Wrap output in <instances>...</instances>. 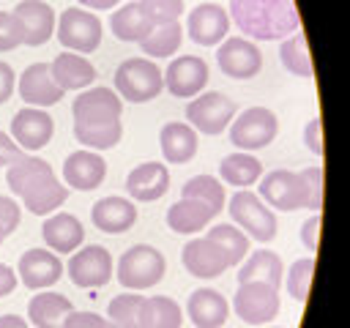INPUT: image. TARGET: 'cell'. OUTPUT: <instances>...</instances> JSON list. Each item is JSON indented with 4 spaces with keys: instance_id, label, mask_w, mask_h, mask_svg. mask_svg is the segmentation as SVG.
Returning <instances> with one entry per match:
<instances>
[{
    "instance_id": "6da1fadb",
    "label": "cell",
    "mask_w": 350,
    "mask_h": 328,
    "mask_svg": "<svg viewBox=\"0 0 350 328\" xmlns=\"http://www.w3.org/2000/svg\"><path fill=\"white\" fill-rule=\"evenodd\" d=\"M5 180L8 189L36 216H46L57 210L68 197V189L55 178L52 167L38 156H22L19 161H14L5 169Z\"/></svg>"
},
{
    "instance_id": "7a4b0ae2",
    "label": "cell",
    "mask_w": 350,
    "mask_h": 328,
    "mask_svg": "<svg viewBox=\"0 0 350 328\" xmlns=\"http://www.w3.org/2000/svg\"><path fill=\"white\" fill-rule=\"evenodd\" d=\"M230 16L257 41L287 38L301 30V16L293 0H230Z\"/></svg>"
},
{
    "instance_id": "3957f363",
    "label": "cell",
    "mask_w": 350,
    "mask_h": 328,
    "mask_svg": "<svg viewBox=\"0 0 350 328\" xmlns=\"http://www.w3.org/2000/svg\"><path fill=\"white\" fill-rule=\"evenodd\" d=\"M164 87V74L150 57H129L115 68V90L131 104L156 98Z\"/></svg>"
},
{
    "instance_id": "277c9868",
    "label": "cell",
    "mask_w": 350,
    "mask_h": 328,
    "mask_svg": "<svg viewBox=\"0 0 350 328\" xmlns=\"http://www.w3.org/2000/svg\"><path fill=\"white\" fill-rule=\"evenodd\" d=\"M164 271H167L164 254L148 243H137L126 249L118 260V282L134 292L159 284L164 279Z\"/></svg>"
},
{
    "instance_id": "5b68a950",
    "label": "cell",
    "mask_w": 350,
    "mask_h": 328,
    "mask_svg": "<svg viewBox=\"0 0 350 328\" xmlns=\"http://www.w3.org/2000/svg\"><path fill=\"white\" fill-rule=\"evenodd\" d=\"M232 221L246 230V235H252L254 241L260 243H268L276 238V216L273 210L249 189H238L232 197H230V205H227Z\"/></svg>"
},
{
    "instance_id": "8992f818",
    "label": "cell",
    "mask_w": 350,
    "mask_h": 328,
    "mask_svg": "<svg viewBox=\"0 0 350 328\" xmlns=\"http://www.w3.org/2000/svg\"><path fill=\"white\" fill-rule=\"evenodd\" d=\"M235 112H238V104L230 96L219 93V90L200 93V98H191L186 104L189 126L194 131H200V134H208V137L221 134L230 126V120L235 118Z\"/></svg>"
},
{
    "instance_id": "52a82bcc",
    "label": "cell",
    "mask_w": 350,
    "mask_h": 328,
    "mask_svg": "<svg viewBox=\"0 0 350 328\" xmlns=\"http://www.w3.org/2000/svg\"><path fill=\"white\" fill-rule=\"evenodd\" d=\"M57 41L66 46V52L90 55L101 44V19L93 11L82 8H66L55 25Z\"/></svg>"
},
{
    "instance_id": "ba28073f",
    "label": "cell",
    "mask_w": 350,
    "mask_h": 328,
    "mask_svg": "<svg viewBox=\"0 0 350 328\" xmlns=\"http://www.w3.org/2000/svg\"><path fill=\"white\" fill-rule=\"evenodd\" d=\"M279 131V120L271 109L265 107H249L243 109L232 126H230V142L238 148V150H260L265 145L273 142Z\"/></svg>"
},
{
    "instance_id": "9c48e42d",
    "label": "cell",
    "mask_w": 350,
    "mask_h": 328,
    "mask_svg": "<svg viewBox=\"0 0 350 328\" xmlns=\"http://www.w3.org/2000/svg\"><path fill=\"white\" fill-rule=\"evenodd\" d=\"M120 112H123V101L109 87H90V90L79 93L74 98V104H71L74 126H79V128L118 123L120 120Z\"/></svg>"
},
{
    "instance_id": "30bf717a",
    "label": "cell",
    "mask_w": 350,
    "mask_h": 328,
    "mask_svg": "<svg viewBox=\"0 0 350 328\" xmlns=\"http://www.w3.org/2000/svg\"><path fill=\"white\" fill-rule=\"evenodd\" d=\"M235 314L249 325H265L279 314V290L265 282H243L232 298Z\"/></svg>"
},
{
    "instance_id": "8fae6325",
    "label": "cell",
    "mask_w": 350,
    "mask_h": 328,
    "mask_svg": "<svg viewBox=\"0 0 350 328\" xmlns=\"http://www.w3.org/2000/svg\"><path fill=\"white\" fill-rule=\"evenodd\" d=\"M68 279L77 287H104L112 279V254L98 243L74 251L68 260Z\"/></svg>"
},
{
    "instance_id": "7c38bea8",
    "label": "cell",
    "mask_w": 350,
    "mask_h": 328,
    "mask_svg": "<svg viewBox=\"0 0 350 328\" xmlns=\"http://www.w3.org/2000/svg\"><path fill=\"white\" fill-rule=\"evenodd\" d=\"M216 63H219L221 74H227L232 79H252L262 68V55H260L257 44L230 36L221 41V46L216 52Z\"/></svg>"
},
{
    "instance_id": "4fadbf2b",
    "label": "cell",
    "mask_w": 350,
    "mask_h": 328,
    "mask_svg": "<svg viewBox=\"0 0 350 328\" xmlns=\"http://www.w3.org/2000/svg\"><path fill=\"white\" fill-rule=\"evenodd\" d=\"M164 74V85L178 98H194L208 85V63L197 55H180L170 60Z\"/></svg>"
},
{
    "instance_id": "5bb4252c",
    "label": "cell",
    "mask_w": 350,
    "mask_h": 328,
    "mask_svg": "<svg viewBox=\"0 0 350 328\" xmlns=\"http://www.w3.org/2000/svg\"><path fill=\"white\" fill-rule=\"evenodd\" d=\"M186 33L200 46H216L230 33V14L216 3H200L197 8L189 11Z\"/></svg>"
},
{
    "instance_id": "9a60e30c",
    "label": "cell",
    "mask_w": 350,
    "mask_h": 328,
    "mask_svg": "<svg viewBox=\"0 0 350 328\" xmlns=\"http://www.w3.org/2000/svg\"><path fill=\"white\" fill-rule=\"evenodd\" d=\"M19 22L22 30V44L27 46H41L52 38L55 33V8L44 0H22L11 11Z\"/></svg>"
},
{
    "instance_id": "2e32d148",
    "label": "cell",
    "mask_w": 350,
    "mask_h": 328,
    "mask_svg": "<svg viewBox=\"0 0 350 328\" xmlns=\"http://www.w3.org/2000/svg\"><path fill=\"white\" fill-rule=\"evenodd\" d=\"M265 205L279 208V210H301L304 208V189L301 178L293 169H271L260 180V194Z\"/></svg>"
},
{
    "instance_id": "e0dca14e",
    "label": "cell",
    "mask_w": 350,
    "mask_h": 328,
    "mask_svg": "<svg viewBox=\"0 0 350 328\" xmlns=\"http://www.w3.org/2000/svg\"><path fill=\"white\" fill-rule=\"evenodd\" d=\"M55 134V120L38 107H22L11 120V137L22 150L44 148Z\"/></svg>"
},
{
    "instance_id": "ac0fdd59",
    "label": "cell",
    "mask_w": 350,
    "mask_h": 328,
    "mask_svg": "<svg viewBox=\"0 0 350 328\" xmlns=\"http://www.w3.org/2000/svg\"><path fill=\"white\" fill-rule=\"evenodd\" d=\"M22 284L27 290H46L52 287L60 276H63V262L55 251L46 249H30L19 257V268H16Z\"/></svg>"
},
{
    "instance_id": "d6986e66",
    "label": "cell",
    "mask_w": 350,
    "mask_h": 328,
    "mask_svg": "<svg viewBox=\"0 0 350 328\" xmlns=\"http://www.w3.org/2000/svg\"><path fill=\"white\" fill-rule=\"evenodd\" d=\"M107 161L96 150H74L63 161V178L77 191H93L104 183Z\"/></svg>"
},
{
    "instance_id": "ffe728a7",
    "label": "cell",
    "mask_w": 350,
    "mask_h": 328,
    "mask_svg": "<svg viewBox=\"0 0 350 328\" xmlns=\"http://www.w3.org/2000/svg\"><path fill=\"white\" fill-rule=\"evenodd\" d=\"M16 87H19L22 101L30 104V107H38V109L57 104V101L63 98V93H66V90H60L57 82L52 79V71H49L46 63H33V66H27L25 74L19 77V85H16Z\"/></svg>"
},
{
    "instance_id": "44dd1931",
    "label": "cell",
    "mask_w": 350,
    "mask_h": 328,
    "mask_svg": "<svg viewBox=\"0 0 350 328\" xmlns=\"http://www.w3.org/2000/svg\"><path fill=\"white\" fill-rule=\"evenodd\" d=\"M180 260H183V268H186L191 276H197V279H213V276H219L221 271L230 268L224 251H221L213 241H208V238H194V241H189V243L183 246Z\"/></svg>"
},
{
    "instance_id": "7402d4cb",
    "label": "cell",
    "mask_w": 350,
    "mask_h": 328,
    "mask_svg": "<svg viewBox=\"0 0 350 328\" xmlns=\"http://www.w3.org/2000/svg\"><path fill=\"white\" fill-rule=\"evenodd\" d=\"M167 189H170V172L164 164L142 161L126 175V191L137 202H153V200L164 197Z\"/></svg>"
},
{
    "instance_id": "603a6c76",
    "label": "cell",
    "mask_w": 350,
    "mask_h": 328,
    "mask_svg": "<svg viewBox=\"0 0 350 328\" xmlns=\"http://www.w3.org/2000/svg\"><path fill=\"white\" fill-rule=\"evenodd\" d=\"M186 312H189V320L197 328H221L227 323L230 306H227V301H224V295L219 290L200 287V290H194L189 295Z\"/></svg>"
},
{
    "instance_id": "cb8c5ba5",
    "label": "cell",
    "mask_w": 350,
    "mask_h": 328,
    "mask_svg": "<svg viewBox=\"0 0 350 328\" xmlns=\"http://www.w3.org/2000/svg\"><path fill=\"white\" fill-rule=\"evenodd\" d=\"M90 219H93V224H96L101 232L115 235V232H126V230L134 227V221H137V208H134V202L126 200V197H104V200H98V202L93 205Z\"/></svg>"
},
{
    "instance_id": "d4e9b609",
    "label": "cell",
    "mask_w": 350,
    "mask_h": 328,
    "mask_svg": "<svg viewBox=\"0 0 350 328\" xmlns=\"http://www.w3.org/2000/svg\"><path fill=\"white\" fill-rule=\"evenodd\" d=\"M49 71L60 90H82L96 79V66L88 57L74 55V52H60L52 60Z\"/></svg>"
},
{
    "instance_id": "484cf974",
    "label": "cell",
    "mask_w": 350,
    "mask_h": 328,
    "mask_svg": "<svg viewBox=\"0 0 350 328\" xmlns=\"http://www.w3.org/2000/svg\"><path fill=\"white\" fill-rule=\"evenodd\" d=\"M41 235L46 241V246L52 251H74L82 246L85 241V230H82V221L74 216V213H52L44 227H41Z\"/></svg>"
},
{
    "instance_id": "4316f807",
    "label": "cell",
    "mask_w": 350,
    "mask_h": 328,
    "mask_svg": "<svg viewBox=\"0 0 350 328\" xmlns=\"http://www.w3.org/2000/svg\"><path fill=\"white\" fill-rule=\"evenodd\" d=\"M219 213L202 202V200H191V197H180L178 202L170 205L167 210V227L172 232H180V235H189V232H197L202 230L211 219H216Z\"/></svg>"
},
{
    "instance_id": "83f0119b",
    "label": "cell",
    "mask_w": 350,
    "mask_h": 328,
    "mask_svg": "<svg viewBox=\"0 0 350 328\" xmlns=\"http://www.w3.org/2000/svg\"><path fill=\"white\" fill-rule=\"evenodd\" d=\"M74 312L71 301L60 292H38L30 298L27 303V320L36 325V328H63L66 325V317Z\"/></svg>"
},
{
    "instance_id": "f1b7e54d",
    "label": "cell",
    "mask_w": 350,
    "mask_h": 328,
    "mask_svg": "<svg viewBox=\"0 0 350 328\" xmlns=\"http://www.w3.org/2000/svg\"><path fill=\"white\" fill-rule=\"evenodd\" d=\"M109 27H112V36L118 41H129V44L137 41L139 44L156 25H153V19L148 16V11L139 3H126L118 11L109 14Z\"/></svg>"
},
{
    "instance_id": "f546056e",
    "label": "cell",
    "mask_w": 350,
    "mask_h": 328,
    "mask_svg": "<svg viewBox=\"0 0 350 328\" xmlns=\"http://www.w3.org/2000/svg\"><path fill=\"white\" fill-rule=\"evenodd\" d=\"M161 153L170 164H186L197 156V131L189 123H167L159 134Z\"/></svg>"
},
{
    "instance_id": "4dcf8cb0",
    "label": "cell",
    "mask_w": 350,
    "mask_h": 328,
    "mask_svg": "<svg viewBox=\"0 0 350 328\" xmlns=\"http://www.w3.org/2000/svg\"><path fill=\"white\" fill-rule=\"evenodd\" d=\"M282 276H284V268H282L279 254L260 249V251H252V254L246 257V262L241 265V271H238V284H243V282H265V284H271L273 290H279Z\"/></svg>"
},
{
    "instance_id": "1f68e13d",
    "label": "cell",
    "mask_w": 350,
    "mask_h": 328,
    "mask_svg": "<svg viewBox=\"0 0 350 328\" xmlns=\"http://www.w3.org/2000/svg\"><path fill=\"white\" fill-rule=\"evenodd\" d=\"M219 175H221L224 183L246 189V186H254V183L262 178V164H260L252 153L238 150V153H230V156L221 159Z\"/></svg>"
},
{
    "instance_id": "d6a6232c",
    "label": "cell",
    "mask_w": 350,
    "mask_h": 328,
    "mask_svg": "<svg viewBox=\"0 0 350 328\" xmlns=\"http://www.w3.org/2000/svg\"><path fill=\"white\" fill-rule=\"evenodd\" d=\"M183 312L167 295H153L142 301V328H180Z\"/></svg>"
},
{
    "instance_id": "836d02e7",
    "label": "cell",
    "mask_w": 350,
    "mask_h": 328,
    "mask_svg": "<svg viewBox=\"0 0 350 328\" xmlns=\"http://www.w3.org/2000/svg\"><path fill=\"white\" fill-rule=\"evenodd\" d=\"M180 41H183V27H180V22H167V25H156V27L139 41V46H142V52L153 60V57H170V55H175L178 46H180Z\"/></svg>"
},
{
    "instance_id": "e575fe53",
    "label": "cell",
    "mask_w": 350,
    "mask_h": 328,
    "mask_svg": "<svg viewBox=\"0 0 350 328\" xmlns=\"http://www.w3.org/2000/svg\"><path fill=\"white\" fill-rule=\"evenodd\" d=\"M279 60L287 71H293L295 77L312 79L314 68H312V57H309V46H306V36L301 30H295L293 36H287L279 46Z\"/></svg>"
},
{
    "instance_id": "d590c367",
    "label": "cell",
    "mask_w": 350,
    "mask_h": 328,
    "mask_svg": "<svg viewBox=\"0 0 350 328\" xmlns=\"http://www.w3.org/2000/svg\"><path fill=\"white\" fill-rule=\"evenodd\" d=\"M205 238L213 241V243L224 251L230 268L238 265V262L249 254V238H246V232L238 230L235 224H216V227H211V230L205 232Z\"/></svg>"
},
{
    "instance_id": "8d00e7d4",
    "label": "cell",
    "mask_w": 350,
    "mask_h": 328,
    "mask_svg": "<svg viewBox=\"0 0 350 328\" xmlns=\"http://www.w3.org/2000/svg\"><path fill=\"white\" fill-rule=\"evenodd\" d=\"M142 301L145 295L123 292L115 295L107 306V320L112 328H142Z\"/></svg>"
},
{
    "instance_id": "74e56055",
    "label": "cell",
    "mask_w": 350,
    "mask_h": 328,
    "mask_svg": "<svg viewBox=\"0 0 350 328\" xmlns=\"http://www.w3.org/2000/svg\"><path fill=\"white\" fill-rule=\"evenodd\" d=\"M180 197H191V200H202V202H208L216 213H221V208H224V186H221V180L219 178H213V175H194V178H189L186 183H183V189H180Z\"/></svg>"
},
{
    "instance_id": "f35d334b",
    "label": "cell",
    "mask_w": 350,
    "mask_h": 328,
    "mask_svg": "<svg viewBox=\"0 0 350 328\" xmlns=\"http://www.w3.org/2000/svg\"><path fill=\"white\" fill-rule=\"evenodd\" d=\"M74 137H77V142H82L90 150H109V148H115L120 142L123 126H120V120L118 123H109V126H93V128L74 126Z\"/></svg>"
},
{
    "instance_id": "ab89813d",
    "label": "cell",
    "mask_w": 350,
    "mask_h": 328,
    "mask_svg": "<svg viewBox=\"0 0 350 328\" xmlns=\"http://www.w3.org/2000/svg\"><path fill=\"white\" fill-rule=\"evenodd\" d=\"M301 189H304V208L312 213H320L323 208V167L312 164L306 169H298Z\"/></svg>"
},
{
    "instance_id": "60d3db41",
    "label": "cell",
    "mask_w": 350,
    "mask_h": 328,
    "mask_svg": "<svg viewBox=\"0 0 350 328\" xmlns=\"http://www.w3.org/2000/svg\"><path fill=\"white\" fill-rule=\"evenodd\" d=\"M312 273H314V257H304V260H295L287 271V292L295 298V301H306L309 295V287H312Z\"/></svg>"
},
{
    "instance_id": "b9f144b4",
    "label": "cell",
    "mask_w": 350,
    "mask_h": 328,
    "mask_svg": "<svg viewBox=\"0 0 350 328\" xmlns=\"http://www.w3.org/2000/svg\"><path fill=\"white\" fill-rule=\"evenodd\" d=\"M148 16L153 19V25H167V22H178L183 14V0H137Z\"/></svg>"
},
{
    "instance_id": "7bdbcfd3",
    "label": "cell",
    "mask_w": 350,
    "mask_h": 328,
    "mask_svg": "<svg viewBox=\"0 0 350 328\" xmlns=\"http://www.w3.org/2000/svg\"><path fill=\"white\" fill-rule=\"evenodd\" d=\"M22 44L19 22L11 11H0V52H11Z\"/></svg>"
},
{
    "instance_id": "ee69618b",
    "label": "cell",
    "mask_w": 350,
    "mask_h": 328,
    "mask_svg": "<svg viewBox=\"0 0 350 328\" xmlns=\"http://www.w3.org/2000/svg\"><path fill=\"white\" fill-rule=\"evenodd\" d=\"M19 219H22L19 205H16L11 197H3V194H0V238H3V241L19 227Z\"/></svg>"
},
{
    "instance_id": "f6af8a7d",
    "label": "cell",
    "mask_w": 350,
    "mask_h": 328,
    "mask_svg": "<svg viewBox=\"0 0 350 328\" xmlns=\"http://www.w3.org/2000/svg\"><path fill=\"white\" fill-rule=\"evenodd\" d=\"M63 328H112L107 317H98L93 312H71L66 317V325Z\"/></svg>"
},
{
    "instance_id": "bcb514c9",
    "label": "cell",
    "mask_w": 350,
    "mask_h": 328,
    "mask_svg": "<svg viewBox=\"0 0 350 328\" xmlns=\"http://www.w3.org/2000/svg\"><path fill=\"white\" fill-rule=\"evenodd\" d=\"M304 142L314 156H323V123H320V118H312L304 126Z\"/></svg>"
},
{
    "instance_id": "7dc6e473",
    "label": "cell",
    "mask_w": 350,
    "mask_h": 328,
    "mask_svg": "<svg viewBox=\"0 0 350 328\" xmlns=\"http://www.w3.org/2000/svg\"><path fill=\"white\" fill-rule=\"evenodd\" d=\"M22 156H25V150L14 142V137H8L5 131H0V167H11Z\"/></svg>"
},
{
    "instance_id": "c3c4849f",
    "label": "cell",
    "mask_w": 350,
    "mask_h": 328,
    "mask_svg": "<svg viewBox=\"0 0 350 328\" xmlns=\"http://www.w3.org/2000/svg\"><path fill=\"white\" fill-rule=\"evenodd\" d=\"M320 213H312L304 224H301V241H304V246L309 249V254L312 251H317V235H320Z\"/></svg>"
},
{
    "instance_id": "681fc988",
    "label": "cell",
    "mask_w": 350,
    "mask_h": 328,
    "mask_svg": "<svg viewBox=\"0 0 350 328\" xmlns=\"http://www.w3.org/2000/svg\"><path fill=\"white\" fill-rule=\"evenodd\" d=\"M14 87H16V74H14V68L0 60V104H5V101L14 96Z\"/></svg>"
},
{
    "instance_id": "f907efd6",
    "label": "cell",
    "mask_w": 350,
    "mask_h": 328,
    "mask_svg": "<svg viewBox=\"0 0 350 328\" xmlns=\"http://www.w3.org/2000/svg\"><path fill=\"white\" fill-rule=\"evenodd\" d=\"M14 287H16V273L8 265L0 262V298L8 295V292H14Z\"/></svg>"
},
{
    "instance_id": "816d5d0a",
    "label": "cell",
    "mask_w": 350,
    "mask_h": 328,
    "mask_svg": "<svg viewBox=\"0 0 350 328\" xmlns=\"http://www.w3.org/2000/svg\"><path fill=\"white\" fill-rule=\"evenodd\" d=\"M0 328H27V323L19 314H3L0 317Z\"/></svg>"
},
{
    "instance_id": "f5cc1de1",
    "label": "cell",
    "mask_w": 350,
    "mask_h": 328,
    "mask_svg": "<svg viewBox=\"0 0 350 328\" xmlns=\"http://www.w3.org/2000/svg\"><path fill=\"white\" fill-rule=\"evenodd\" d=\"M85 8H90V11H107V8H112V5H118L120 0H79Z\"/></svg>"
},
{
    "instance_id": "db71d44e",
    "label": "cell",
    "mask_w": 350,
    "mask_h": 328,
    "mask_svg": "<svg viewBox=\"0 0 350 328\" xmlns=\"http://www.w3.org/2000/svg\"><path fill=\"white\" fill-rule=\"evenodd\" d=\"M0 243H3V238H0Z\"/></svg>"
}]
</instances>
